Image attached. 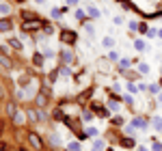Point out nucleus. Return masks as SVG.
I'll list each match as a JSON object with an SVG mask.
<instances>
[{
  "mask_svg": "<svg viewBox=\"0 0 162 151\" xmlns=\"http://www.w3.org/2000/svg\"><path fill=\"white\" fill-rule=\"evenodd\" d=\"M158 102H162V93H160V95H158Z\"/></svg>",
  "mask_w": 162,
  "mask_h": 151,
  "instance_id": "4c0bfd02",
  "label": "nucleus"
},
{
  "mask_svg": "<svg viewBox=\"0 0 162 151\" xmlns=\"http://www.w3.org/2000/svg\"><path fill=\"white\" fill-rule=\"evenodd\" d=\"M11 13V4L9 2H0V17H7Z\"/></svg>",
  "mask_w": 162,
  "mask_h": 151,
  "instance_id": "39448f33",
  "label": "nucleus"
},
{
  "mask_svg": "<svg viewBox=\"0 0 162 151\" xmlns=\"http://www.w3.org/2000/svg\"><path fill=\"white\" fill-rule=\"evenodd\" d=\"M52 143L54 145H61V136L58 134H52Z\"/></svg>",
  "mask_w": 162,
  "mask_h": 151,
  "instance_id": "2f4dec72",
  "label": "nucleus"
},
{
  "mask_svg": "<svg viewBox=\"0 0 162 151\" xmlns=\"http://www.w3.org/2000/svg\"><path fill=\"white\" fill-rule=\"evenodd\" d=\"M67 4H69V7H76V4H78V0H67Z\"/></svg>",
  "mask_w": 162,
  "mask_h": 151,
  "instance_id": "c9c22d12",
  "label": "nucleus"
},
{
  "mask_svg": "<svg viewBox=\"0 0 162 151\" xmlns=\"http://www.w3.org/2000/svg\"><path fill=\"white\" fill-rule=\"evenodd\" d=\"M24 114H26V112H15V114H13V123H15V125H24V121H26Z\"/></svg>",
  "mask_w": 162,
  "mask_h": 151,
  "instance_id": "423d86ee",
  "label": "nucleus"
},
{
  "mask_svg": "<svg viewBox=\"0 0 162 151\" xmlns=\"http://www.w3.org/2000/svg\"><path fill=\"white\" fill-rule=\"evenodd\" d=\"M106 63L108 60H104V58L100 60V71H108V69H110V65H106Z\"/></svg>",
  "mask_w": 162,
  "mask_h": 151,
  "instance_id": "412c9836",
  "label": "nucleus"
},
{
  "mask_svg": "<svg viewBox=\"0 0 162 151\" xmlns=\"http://www.w3.org/2000/svg\"><path fill=\"white\" fill-rule=\"evenodd\" d=\"M61 60H63L65 65H71V63H74V54H71L69 50H63V52H61Z\"/></svg>",
  "mask_w": 162,
  "mask_h": 151,
  "instance_id": "20e7f679",
  "label": "nucleus"
},
{
  "mask_svg": "<svg viewBox=\"0 0 162 151\" xmlns=\"http://www.w3.org/2000/svg\"><path fill=\"white\" fill-rule=\"evenodd\" d=\"M158 37H160V39H162V30H160V32H158Z\"/></svg>",
  "mask_w": 162,
  "mask_h": 151,
  "instance_id": "58836bf2",
  "label": "nucleus"
},
{
  "mask_svg": "<svg viewBox=\"0 0 162 151\" xmlns=\"http://www.w3.org/2000/svg\"><path fill=\"white\" fill-rule=\"evenodd\" d=\"M20 151H24V149H20Z\"/></svg>",
  "mask_w": 162,
  "mask_h": 151,
  "instance_id": "ea45409f",
  "label": "nucleus"
},
{
  "mask_svg": "<svg viewBox=\"0 0 162 151\" xmlns=\"http://www.w3.org/2000/svg\"><path fill=\"white\" fill-rule=\"evenodd\" d=\"M154 127H156L158 132H162V121H160V119H154Z\"/></svg>",
  "mask_w": 162,
  "mask_h": 151,
  "instance_id": "c756f323",
  "label": "nucleus"
},
{
  "mask_svg": "<svg viewBox=\"0 0 162 151\" xmlns=\"http://www.w3.org/2000/svg\"><path fill=\"white\" fill-rule=\"evenodd\" d=\"M119 67H121V69H128V67H130V58H121Z\"/></svg>",
  "mask_w": 162,
  "mask_h": 151,
  "instance_id": "a878e982",
  "label": "nucleus"
},
{
  "mask_svg": "<svg viewBox=\"0 0 162 151\" xmlns=\"http://www.w3.org/2000/svg\"><path fill=\"white\" fill-rule=\"evenodd\" d=\"M160 82H162V80H160Z\"/></svg>",
  "mask_w": 162,
  "mask_h": 151,
  "instance_id": "a19ab883",
  "label": "nucleus"
},
{
  "mask_svg": "<svg viewBox=\"0 0 162 151\" xmlns=\"http://www.w3.org/2000/svg\"><path fill=\"white\" fill-rule=\"evenodd\" d=\"M0 65H2L4 69H11V67H13V63H11L7 56H0Z\"/></svg>",
  "mask_w": 162,
  "mask_h": 151,
  "instance_id": "2eb2a0df",
  "label": "nucleus"
},
{
  "mask_svg": "<svg viewBox=\"0 0 162 151\" xmlns=\"http://www.w3.org/2000/svg\"><path fill=\"white\" fill-rule=\"evenodd\" d=\"M93 117H95L93 112H84V114H82V121H84V123H89V121H93Z\"/></svg>",
  "mask_w": 162,
  "mask_h": 151,
  "instance_id": "aec40b11",
  "label": "nucleus"
},
{
  "mask_svg": "<svg viewBox=\"0 0 162 151\" xmlns=\"http://www.w3.org/2000/svg\"><path fill=\"white\" fill-rule=\"evenodd\" d=\"M93 151H104V143L102 140H97V143L93 145Z\"/></svg>",
  "mask_w": 162,
  "mask_h": 151,
  "instance_id": "bb28decb",
  "label": "nucleus"
},
{
  "mask_svg": "<svg viewBox=\"0 0 162 151\" xmlns=\"http://www.w3.org/2000/svg\"><path fill=\"white\" fill-rule=\"evenodd\" d=\"M39 26H41V20L37 17V20H28V22L22 26V28H24V30H28V32H33V30H37Z\"/></svg>",
  "mask_w": 162,
  "mask_h": 151,
  "instance_id": "f03ea898",
  "label": "nucleus"
},
{
  "mask_svg": "<svg viewBox=\"0 0 162 151\" xmlns=\"http://www.w3.org/2000/svg\"><path fill=\"white\" fill-rule=\"evenodd\" d=\"M13 26H11V22L9 20H0V32H9Z\"/></svg>",
  "mask_w": 162,
  "mask_h": 151,
  "instance_id": "6e6552de",
  "label": "nucleus"
},
{
  "mask_svg": "<svg viewBox=\"0 0 162 151\" xmlns=\"http://www.w3.org/2000/svg\"><path fill=\"white\" fill-rule=\"evenodd\" d=\"M9 46L15 48V50H22V48H24L22 43H20V39H9Z\"/></svg>",
  "mask_w": 162,
  "mask_h": 151,
  "instance_id": "f3484780",
  "label": "nucleus"
},
{
  "mask_svg": "<svg viewBox=\"0 0 162 151\" xmlns=\"http://www.w3.org/2000/svg\"><path fill=\"white\" fill-rule=\"evenodd\" d=\"M151 151H162V143H154V147H151Z\"/></svg>",
  "mask_w": 162,
  "mask_h": 151,
  "instance_id": "f704fd0d",
  "label": "nucleus"
},
{
  "mask_svg": "<svg viewBox=\"0 0 162 151\" xmlns=\"http://www.w3.org/2000/svg\"><path fill=\"white\" fill-rule=\"evenodd\" d=\"M67 149H69V151H80V143H69Z\"/></svg>",
  "mask_w": 162,
  "mask_h": 151,
  "instance_id": "b1692460",
  "label": "nucleus"
},
{
  "mask_svg": "<svg viewBox=\"0 0 162 151\" xmlns=\"http://www.w3.org/2000/svg\"><path fill=\"white\" fill-rule=\"evenodd\" d=\"M61 41H63V43H76V32L63 30V32H61Z\"/></svg>",
  "mask_w": 162,
  "mask_h": 151,
  "instance_id": "7ed1b4c3",
  "label": "nucleus"
},
{
  "mask_svg": "<svg viewBox=\"0 0 162 151\" xmlns=\"http://www.w3.org/2000/svg\"><path fill=\"white\" fill-rule=\"evenodd\" d=\"M26 114L30 121H39V110H26Z\"/></svg>",
  "mask_w": 162,
  "mask_h": 151,
  "instance_id": "dca6fc26",
  "label": "nucleus"
},
{
  "mask_svg": "<svg viewBox=\"0 0 162 151\" xmlns=\"http://www.w3.org/2000/svg\"><path fill=\"white\" fill-rule=\"evenodd\" d=\"M35 2H39V4H43V2H46V0H35Z\"/></svg>",
  "mask_w": 162,
  "mask_h": 151,
  "instance_id": "e433bc0d",
  "label": "nucleus"
},
{
  "mask_svg": "<svg viewBox=\"0 0 162 151\" xmlns=\"http://www.w3.org/2000/svg\"><path fill=\"white\" fill-rule=\"evenodd\" d=\"M22 17H24V20H26V22H28V20H37V17H39V15H33L30 11H22Z\"/></svg>",
  "mask_w": 162,
  "mask_h": 151,
  "instance_id": "a211bd4d",
  "label": "nucleus"
},
{
  "mask_svg": "<svg viewBox=\"0 0 162 151\" xmlns=\"http://www.w3.org/2000/svg\"><path fill=\"white\" fill-rule=\"evenodd\" d=\"M84 132H87V136H97V134H100V132H97L95 127H87Z\"/></svg>",
  "mask_w": 162,
  "mask_h": 151,
  "instance_id": "5701e85b",
  "label": "nucleus"
},
{
  "mask_svg": "<svg viewBox=\"0 0 162 151\" xmlns=\"http://www.w3.org/2000/svg\"><path fill=\"white\" fill-rule=\"evenodd\" d=\"M15 112H17V106H15V102H9V104H7V114H9V117H13Z\"/></svg>",
  "mask_w": 162,
  "mask_h": 151,
  "instance_id": "9b49d317",
  "label": "nucleus"
},
{
  "mask_svg": "<svg viewBox=\"0 0 162 151\" xmlns=\"http://www.w3.org/2000/svg\"><path fill=\"white\" fill-rule=\"evenodd\" d=\"M108 108H110V110H117V108H119V104H117V102H108Z\"/></svg>",
  "mask_w": 162,
  "mask_h": 151,
  "instance_id": "72a5a7b5",
  "label": "nucleus"
},
{
  "mask_svg": "<svg viewBox=\"0 0 162 151\" xmlns=\"http://www.w3.org/2000/svg\"><path fill=\"white\" fill-rule=\"evenodd\" d=\"M102 46H104L106 50H112V48H115V39H112V37H104V39H102Z\"/></svg>",
  "mask_w": 162,
  "mask_h": 151,
  "instance_id": "0eeeda50",
  "label": "nucleus"
},
{
  "mask_svg": "<svg viewBox=\"0 0 162 151\" xmlns=\"http://www.w3.org/2000/svg\"><path fill=\"white\" fill-rule=\"evenodd\" d=\"M91 110H95V112H100V117H106V110L102 108V106H97V104H93V106H91Z\"/></svg>",
  "mask_w": 162,
  "mask_h": 151,
  "instance_id": "6ab92c4d",
  "label": "nucleus"
},
{
  "mask_svg": "<svg viewBox=\"0 0 162 151\" xmlns=\"http://www.w3.org/2000/svg\"><path fill=\"white\" fill-rule=\"evenodd\" d=\"M134 48H136L138 52H143V50H147V43L143 39H136V41H134Z\"/></svg>",
  "mask_w": 162,
  "mask_h": 151,
  "instance_id": "ddd939ff",
  "label": "nucleus"
},
{
  "mask_svg": "<svg viewBox=\"0 0 162 151\" xmlns=\"http://www.w3.org/2000/svg\"><path fill=\"white\" fill-rule=\"evenodd\" d=\"M138 71H141V74H149V65L141 63V65H138Z\"/></svg>",
  "mask_w": 162,
  "mask_h": 151,
  "instance_id": "393cba45",
  "label": "nucleus"
},
{
  "mask_svg": "<svg viewBox=\"0 0 162 151\" xmlns=\"http://www.w3.org/2000/svg\"><path fill=\"white\" fill-rule=\"evenodd\" d=\"M28 143H30L33 149H43V140L37 132H28Z\"/></svg>",
  "mask_w": 162,
  "mask_h": 151,
  "instance_id": "f257e3e1",
  "label": "nucleus"
},
{
  "mask_svg": "<svg viewBox=\"0 0 162 151\" xmlns=\"http://www.w3.org/2000/svg\"><path fill=\"white\" fill-rule=\"evenodd\" d=\"M134 125H136V127H145L147 121H145V119H136V121H134Z\"/></svg>",
  "mask_w": 162,
  "mask_h": 151,
  "instance_id": "cd10ccee",
  "label": "nucleus"
},
{
  "mask_svg": "<svg viewBox=\"0 0 162 151\" xmlns=\"http://www.w3.org/2000/svg\"><path fill=\"white\" fill-rule=\"evenodd\" d=\"M87 13L91 15V17H100V15H102V11H100L97 7H89V9H87Z\"/></svg>",
  "mask_w": 162,
  "mask_h": 151,
  "instance_id": "f8f14e48",
  "label": "nucleus"
},
{
  "mask_svg": "<svg viewBox=\"0 0 162 151\" xmlns=\"http://www.w3.org/2000/svg\"><path fill=\"white\" fill-rule=\"evenodd\" d=\"M89 95H91V88H89V91H84L82 95H80V97H78V99H80V102H84V99H87V97H89Z\"/></svg>",
  "mask_w": 162,
  "mask_h": 151,
  "instance_id": "7c9ffc66",
  "label": "nucleus"
},
{
  "mask_svg": "<svg viewBox=\"0 0 162 151\" xmlns=\"http://www.w3.org/2000/svg\"><path fill=\"white\" fill-rule=\"evenodd\" d=\"M33 65H35V67H43V54H39V52H37V54L33 56Z\"/></svg>",
  "mask_w": 162,
  "mask_h": 151,
  "instance_id": "1a4fd4ad",
  "label": "nucleus"
},
{
  "mask_svg": "<svg viewBox=\"0 0 162 151\" xmlns=\"http://www.w3.org/2000/svg\"><path fill=\"white\" fill-rule=\"evenodd\" d=\"M61 15H63V11H61V9H56V7H54V9H52V17H54V20H58Z\"/></svg>",
  "mask_w": 162,
  "mask_h": 151,
  "instance_id": "4be33fe9",
  "label": "nucleus"
},
{
  "mask_svg": "<svg viewBox=\"0 0 162 151\" xmlns=\"http://www.w3.org/2000/svg\"><path fill=\"white\" fill-rule=\"evenodd\" d=\"M84 30H87V35H91V37L95 35V30H93V26H91V24H84Z\"/></svg>",
  "mask_w": 162,
  "mask_h": 151,
  "instance_id": "c85d7f7f",
  "label": "nucleus"
},
{
  "mask_svg": "<svg viewBox=\"0 0 162 151\" xmlns=\"http://www.w3.org/2000/svg\"><path fill=\"white\" fill-rule=\"evenodd\" d=\"M17 82H20V86L24 88V86H28V82H30V78H28V76H26V74H22L20 78H17Z\"/></svg>",
  "mask_w": 162,
  "mask_h": 151,
  "instance_id": "4468645a",
  "label": "nucleus"
},
{
  "mask_svg": "<svg viewBox=\"0 0 162 151\" xmlns=\"http://www.w3.org/2000/svg\"><path fill=\"white\" fill-rule=\"evenodd\" d=\"M76 17H78V20H84V11H82V9H78V11H76Z\"/></svg>",
  "mask_w": 162,
  "mask_h": 151,
  "instance_id": "473e14b6",
  "label": "nucleus"
},
{
  "mask_svg": "<svg viewBox=\"0 0 162 151\" xmlns=\"http://www.w3.org/2000/svg\"><path fill=\"white\" fill-rule=\"evenodd\" d=\"M35 102H37V106L41 108V106H46V102H48V97H46V93H39L37 97H35Z\"/></svg>",
  "mask_w": 162,
  "mask_h": 151,
  "instance_id": "9d476101",
  "label": "nucleus"
}]
</instances>
